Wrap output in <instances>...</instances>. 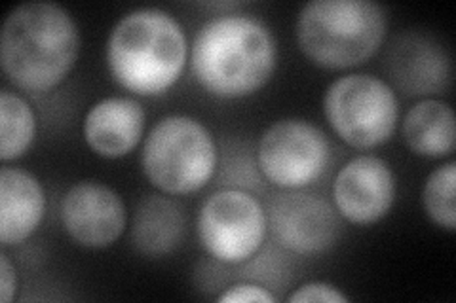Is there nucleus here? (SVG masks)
I'll return each instance as SVG.
<instances>
[{
	"label": "nucleus",
	"mask_w": 456,
	"mask_h": 303,
	"mask_svg": "<svg viewBox=\"0 0 456 303\" xmlns=\"http://www.w3.org/2000/svg\"><path fill=\"white\" fill-rule=\"evenodd\" d=\"M278 65L270 28L249 13H219L206 21L191 46L196 82L219 99H241L265 88Z\"/></svg>",
	"instance_id": "nucleus-1"
},
{
	"label": "nucleus",
	"mask_w": 456,
	"mask_h": 303,
	"mask_svg": "<svg viewBox=\"0 0 456 303\" xmlns=\"http://www.w3.org/2000/svg\"><path fill=\"white\" fill-rule=\"evenodd\" d=\"M78 53V25L63 6L37 0L8 13L0 35V65L16 88L52 92L73 70Z\"/></svg>",
	"instance_id": "nucleus-2"
},
{
	"label": "nucleus",
	"mask_w": 456,
	"mask_h": 303,
	"mask_svg": "<svg viewBox=\"0 0 456 303\" xmlns=\"http://www.w3.org/2000/svg\"><path fill=\"white\" fill-rule=\"evenodd\" d=\"M187 57L183 25L160 8L127 12L112 27L107 42L112 78L141 97L166 93L181 78Z\"/></svg>",
	"instance_id": "nucleus-3"
},
{
	"label": "nucleus",
	"mask_w": 456,
	"mask_h": 303,
	"mask_svg": "<svg viewBox=\"0 0 456 303\" xmlns=\"http://www.w3.org/2000/svg\"><path fill=\"white\" fill-rule=\"evenodd\" d=\"M387 31V12L370 0H312L295 23L298 48L314 65L330 70L369 61Z\"/></svg>",
	"instance_id": "nucleus-4"
},
{
	"label": "nucleus",
	"mask_w": 456,
	"mask_h": 303,
	"mask_svg": "<svg viewBox=\"0 0 456 303\" xmlns=\"http://www.w3.org/2000/svg\"><path fill=\"white\" fill-rule=\"evenodd\" d=\"M217 144L209 129L192 116L171 114L156 122L141 152L142 172L167 195L194 194L213 179Z\"/></svg>",
	"instance_id": "nucleus-5"
},
{
	"label": "nucleus",
	"mask_w": 456,
	"mask_h": 303,
	"mask_svg": "<svg viewBox=\"0 0 456 303\" xmlns=\"http://www.w3.org/2000/svg\"><path fill=\"white\" fill-rule=\"evenodd\" d=\"M333 132L352 148L370 150L390 140L399 122V100L388 82L373 75L340 76L323 95Z\"/></svg>",
	"instance_id": "nucleus-6"
},
{
	"label": "nucleus",
	"mask_w": 456,
	"mask_h": 303,
	"mask_svg": "<svg viewBox=\"0 0 456 303\" xmlns=\"http://www.w3.org/2000/svg\"><path fill=\"white\" fill-rule=\"evenodd\" d=\"M268 216L259 199L240 187L211 194L198 212V237L221 264H244L263 247Z\"/></svg>",
	"instance_id": "nucleus-7"
},
{
	"label": "nucleus",
	"mask_w": 456,
	"mask_h": 303,
	"mask_svg": "<svg viewBox=\"0 0 456 303\" xmlns=\"http://www.w3.org/2000/svg\"><path fill=\"white\" fill-rule=\"evenodd\" d=\"M330 140L303 118L274 122L261 135L256 162L263 177L280 190H305L330 165Z\"/></svg>",
	"instance_id": "nucleus-8"
},
{
	"label": "nucleus",
	"mask_w": 456,
	"mask_h": 303,
	"mask_svg": "<svg viewBox=\"0 0 456 303\" xmlns=\"http://www.w3.org/2000/svg\"><path fill=\"white\" fill-rule=\"evenodd\" d=\"M268 224L276 241L295 254H320L337 244L342 216L322 195L281 190L268 205Z\"/></svg>",
	"instance_id": "nucleus-9"
},
{
	"label": "nucleus",
	"mask_w": 456,
	"mask_h": 303,
	"mask_svg": "<svg viewBox=\"0 0 456 303\" xmlns=\"http://www.w3.org/2000/svg\"><path fill=\"white\" fill-rule=\"evenodd\" d=\"M67 235L86 249H107L117 243L127 224L122 197L110 186L82 180L70 186L61 203Z\"/></svg>",
	"instance_id": "nucleus-10"
},
{
	"label": "nucleus",
	"mask_w": 456,
	"mask_h": 303,
	"mask_svg": "<svg viewBox=\"0 0 456 303\" xmlns=\"http://www.w3.org/2000/svg\"><path fill=\"white\" fill-rule=\"evenodd\" d=\"M333 201L342 220L358 226L382 220L395 201L392 167L379 155L354 157L337 172Z\"/></svg>",
	"instance_id": "nucleus-11"
},
{
	"label": "nucleus",
	"mask_w": 456,
	"mask_h": 303,
	"mask_svg": "<svg viewBox=\"0 0 456 303\" xmlns=\"http://www.w3.org/2000/svg\"><path fill=\"white\" fill-rule=\"evenodd\" d=\"M388 72L395 88L407 95H437L451 84V57L434 36L407 31L392 42Z\"/></svg>",
	"instance_id": "nucleus-12"
},
{
	"label": "nucleus",
	"mask_w": 456,
	"mask_h": 303,
	"mask_svg": "<svg viewBox=\"0 0 456 303\" xmlns=\"http://www.w3.org/2000/svg\"><path fill=\"white\" fill-rule=\"evenodd\" d=\"M145 108L132 97H107L84 118V140L102 157H122L134 152L145 133Z\"/></svg>",
	"instance_id": "nucleus-13"
},
{
	"label": "nucleus",
	"mask_w": 456,
	"mask_h": 303,
	"mask_svg": "<svg viewBox=\"0 0 456 303\" xmlns=\"http://www.w3.org/2000/svg\"><path fill=\"white\" fill-rule=\"evenodd\" d=\"M46 195L40 180L21 167L0 171V243L16 247L31 237L45 219Z\"/></svg>",
	"instance_id": "nucleus-14"
},
{
	"label": "nucleus",
	"mask_w": 456,
	"mask_h": 303,
	"mask_svg": "<svg viewBox=\"0 0 456 303\" xmlns=\"http://www.w3.org/2000/svg\"><path fill=\"white\" fill-rule=\"evenodd\" d=\"M184 235V214L177 201L167 194L141 197L132 219V244L147 258L174 252Z\"/></svg>",
	"instance_id": "nucleus-15"
},
{
	"label": "nucleus",
	"mask_w": 456,
	"mask_h": 303,
	"mask_svg": "<svg viewBox=\"0 0 456 303\" xmlns=\"http://www.w3.org/2000/svg\"><path fill=\"white\" fill-rule=\"evenodd\" d=\"M402 133L412 154L432 157V160L447 157L456 147L454 112L444 100H419L405 114Z\"/></svg>",
	"instance_id": "nucleus-16"
},
{
	"label": "nucleus",
	"mask_w": 456,
	"mask_h": 303,
	"mask_svg": "<svg viewBox=\"0 0 456 303\" xmlns=\"http://www.w3.org/2000/svg\"><path fill=\"white\" fill-rule=\"evenodd\" d=\"M37 116L27 100L10 90L0 92V160L12 162L33 147Z\"/></svg>",
	"instance_id": "nucleus-17"
},
{
	"label": "nucleus",
	"mask_w": 456,
	"mask_h": 303,
	"mask_svg": "<svg viewBox=\"0 0 456 303\" xmlns=\"http://www.w3.org/2000/svg\"><path fill=\"white\" fill-rule=\"evenodd\" d=\"M456 162L449 160L434 169L422 187V207L430 220L454 232L456 229Z\"/></svg>",
	"instance_id": "nucleus-18"
},
{
	"label": "nucleus",
	"mask_w": 456,
	"mask_h": 303,
	"mask_svg": "<svg viewBox=\"0 0 456 303\" xmlns=\"http://www.w3.org/2000/svg\"><path fill=\"white\" fill-rule=\"evenodd\" d=\"M291 303H346L348 296L342 294L335 284L323 283V281H312L303 286L288 298Z\"/></svg>",
	"instance_id": "nucleus-19"
},
{
	"label": "nucleus",
	"mask_w": 456,
	"mask_h": 303,
	"mask_svg": "<svg viewBox=\"0 0 456 303\" xmlns=\"http://www.w3.org/2000/svg\"><path fill=\"white\" fill-rule=\"evenodd\" d=\"M221 303H274L278 298L255 283H238L224 288V292L217 298Z\"/></svg>",
	"instance_id": "nucleus-20"
},
{
	"label": "nucleus",
	"mask_w": 456,
	"mask_h": 303,
	"mask_svg": "<svg viewBox=\"0 0 456 303\" xmlns=\"http://www.w3.org/2000/svg\"><path fill=\"white\" fill-rule=\"evenodd\" d=\"M18 292V273L12 266L10 258L3 252L0 254V301L10 303Z\"/></svg>",
	"instance_id": "nucleus-21"
}]
</instances>
